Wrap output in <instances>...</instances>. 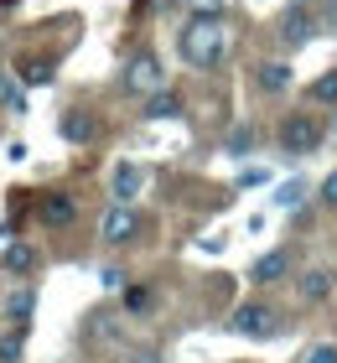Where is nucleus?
I'll return each instance as SVG.
<instances>
[{"instance_id":"1","label":"nucleus","mask_w":337,"mask_h":363,"mask_svg":"<svg viewBox=\"0 0 337 363\" xmlns=\"http://www.w3.org/2000/svg\"><path fill=\"white\" fill-rule=\"evenodd\" d=\"M177 52L187 57V68L213 73L218 62H223V52H228V26H223V16H218V11H197L192 21L182 26Z\"/></svg>"},{"instance_id":"2","label":"nucleus","mask_w":337,"mask_h":363,"mask_svg":"<svg viewBox=\"0 0 337 363\" xmlns=\"http://www.w3.org/2000/svg\"><path fill=\"white\" fill-rule=\"evenodd\" d=\"M275 145H280L285 156H311L316 145H322V120L306 114V109H291V114L275 125Z\"/></svg>"},{"instance_id":"3","label":"nucleus","mask_w":337,"mask_h":363,"mask_svg":"<svg viewBox=\"0 0 337 363\" xmlns=\"http://www.w3.org/2000/svg\"><path fill=\"white\" fill-rule=\"evenodd\" d=\"M228 333L260 342V337H275V333H280V317H275V306H265V301H244V306H233Z\"/></svg>"},{"instance_id":"4","label":"nucleus","mask_w":337,"mask_h":363,"mask_svg":"<svg viewBox=\"0 0 337 363\" xmlns=\"http://www.w3.org/2000/svg\"><path fill=\"white\" fill-rule=\"evenodd\" d=\"M125 89L130 94H156V89H166V68H161V62L156 57H150V52H140V57H130L125 62Z\"/></svg>"},{"instance_id":"5","label":"nucleus","mask_w":337,"mask_h":363,"mask_svg":"<svg viewBox=\"0 0 337 363\" xmlns=\"http://www.w3.org/2000/svg\"><path fill=\"white\" fill-rule=\"evenodd\" d=\"M135 234H140V213H135L130 203H114L104 218H99V239L104 244H130Z\"/></svg>"},{"instance_id":"6","label":"nucleus","mask_w":337,"mask_h":363,"mask_svg":"<svg viewBox=\"0 0 337 363\" xmlns=\"http://www.w3.org/2000/svg\"><path fill=\"white\" fill-rule=\"evenodd\" d=\"M37 218H42L47 228H73V223H78L73 192H42V197H37Z\"/></svg>"},{"instance_id":"7","label":"nucleus","mask_w":337,"mask_h":363,"mask_svg":"<svg viewBox=\"0 0 337 363\" xmlns=\"http://www.w3.org/2000/svg\"><path fill=\"white\" fill-rule=\"evenodd\" d=\"M145 187V167H135V161H114V172H109V197L114 203H135Z\"/></svg>"},{"instance_id":"8","label":"nucleus","mask_w":337,"mask_h":363,"mask_svg":"<svg viewBox=\"0 0 337 363\" xmlns=\"http://www.w3.org/2000/svg\"><path fill=\"white\" fill-rule=\"evenodd\" d=\"M311 37V6L306 0H296V6H285V16H280V42L285 47H301Z\"/></svg>"},{"instance_id":"9","label":"nucleus","mask_w":337,"mask_h":363,"mask_svg":"<svg viewBox=\"0 0 337 363\" xmlns=\"http://www.w3.org/2000/svg\"><path fill=\"white\" fill-rule=\"evenodd\" d=\"M285 275H291V250H270V255H260L255 265H249V280H255V286H275Z\"/></svg>"},{"instance_id":"10","label":"nucleus","mask_w":337,"mask_h":363,"mask_svg":"<svg viewBox=\"0 0 337 363\" xmlns=\"http://www.w3.org/2000/svg\"><path fill=\"white\" fill-rule=\"evenodd\" d=\"M255 84H260V94H285L291 89V62H260Z\"/></svg>"},{"instance_id":"11","label":"nucleus","mask_w":337,"mask_h":363,"mask_svg":"<svg viewBox=\"0 0 337 363\" xmlns=\"http://www.w3.org/2000/svg\"><path fill=\"white\" fill-rule=\"evenodd\" d=\"M57 130H62V140L83 145V140H94V114L89 109H67L62 120H57Z\"/></svg>"},{"instance_id":"12","label":"nucleus","mask_w":337,"mask_h":363,"mask_svg":"<svg viewBox=\"0 0 337 363\" xmlns=\"http://www.w3.org/2000/svg\"><path fill=\"white\" fill-rule=\"evenodd\" d=\"M37 265H42L37 244H11V250H6V275H31Z\"/></svg>"},{"instance_id":"13","label":"nucleus","mask_w":337,"mask_h":363,"mask_svg":"<svg viewBox=\"0 0 337 363\" xmlns=\"http://www.w3.org/2000/svg\"><path fill=\"white\" fill-rule=\"evenodd\" d=\"M177 109H182V99L172 89H156V94H145V109L140 114H145V120H172Z\"/></svg>"},{"instance_id":"14","label":"nucleus","mask_w":337,"mask_h":363,"mask_svg":"<svg viewBox=\"0 0 337 363\" xmlns=\"http://www.w3.org/2000/svg\"><path fill=\"white\" fill-rule=\"evenodd\" d=\"M53 57H21L16 62V78H21V84H53Z\"/></svg>"},{"instance_id":"15","label":"nucleus","mask_w":337,"mask_h":363,"mask_svg":"<svg viewBox=\"0 0 337 363\" xmlns=\"http://www.w3.org/2000/svg\"><path fill=\"white\" fill-rule=\"evenodd\" d=\"M0 109H11V114H26V84H21V78L0 73Z\"/></svg>"},{"instance_id":"16","label":"nucleus","mask_w":337,"mask_h":363,"mask_svg":"<svg viewBox=\"0 0 337 363\" xmlns=\"http://www.w3.org/2000/svg\"><path fill=\"white\" fill-rule=\"evenodd\" d=\"M31 311H37V291L21 286V291H16L11 301H6V317H11L16 327H26V322H31Z\"/></svg>"},{"instance_id":"17","label":"nucleus","mask_w":337,"mask_h":363,"mask_svg":"<svg viewBox=\"0 0 337 363\" xmlns=\"http://www.w3.org/2000/svg\"><path fill=\"white\" fill-rule=\"evenodd\" d=\"M327 291H332V270H306L301 275V296H306V301H322Z\"/></svg>"},{"instance_id":"18","label":"nucleus","mask_w":337,"mask_h":363,"mask_svg":"<svg viewBox=\"0 0 337 363\" xmlns=\"http://www.w3.org/2000/svg\"><path fill=\"white\" fill-rule=\"evenodd\" d=\"M306 99L311 104H337V68H327L322 78H316V84L306 89Z\"/></svg>"},{"instance_id":"19","label":"nucleus","mask_w":337,"mask_h":363,"mask_svg":"<svg viewBox=\"0 0 337 363\" xmlns=\"http://www.w3.org/2000/svg\"><path fill=\"white\" fill-rule=\"evenodd\" d=\"M21 353H26V327H11L0 337V363H21Z\"/></svg>"},{"instance_id":"20","label":"nucleus","mask_w":337,"mask_h":363,"mask_svg":"<svg viewBox=\"0 0 337 363\" xmlns=\"http://www.w3.org/2000/svg\"><path fill=\"white\" fill-rule=\"evenodd\" d=\"M125 311H130V317L150 311V291H145V286H125Z\"/></svg>"},{"instance_id":"21","label":"nucleus","mask_w":337,"mask_h":363,"mask_svg":"<svg viewBox=\"0 0 337 363\" xmlns=\"http://www.w3.org/2000/svg\"><path fill=\"white\" fill-rule=\"evenodd\" d=\"M301 363H337V342H311V348L301 353Z\"/></svg>"},{"instance_id":"22","label":"nucleus","mask_w":337,"mask_h":363,"mask_svg":"<svg viewBox=\"0 0 337 363\" xmlns=\"http://www.w3.org/2000/svg\"><path fill=\"white\" fill-rule=\"evenodd\" d=\"M301 197H306V187H301V182H285V187L275 192V208H296Z\"/></svg>"},{"instance_id":"23","label":"nucleus","mask_w":337,"mask_h":363,"mask_svg":"<svg viewBox=\"0 0 337 363\" xmlns=\"http://www.w3.org/2000/svg\"><path fill=\"white\" fill-rule=\"evenodd\" d=\"M316 203L337 213V172H327V182H322V187H316Z\"/></svg>"},{"instance_id":"24","label":"nucleus","mask_w":337,"mask_h":363,"mask_svg":"<svg viewBox=\"0 0 337 363\" xmlns=\"http://www.w3.org/2000/svg\"><path fill=\"white\" fill-rule=\"evenodd\" d=\"M249 140H255V130H249V125H239V130L228 135V156H244V151H249Z\"/></svg>"},{"instance_id":"25","label":"nucleus","mask_w":337,"mask_h":363,"mask_svg":"<svg viewBox=\"0 0 337 363\" xmlns=\"http://www.w3.org/2000/svg\"><path fill=\"white\" fill-rule=\"evenodd\" d=\"M99 280H104V291H125V270H120V265H109Z\"/></svg>"},{"instance_id":"26","label":"nucleus","mask_w":337,"mask_h":363,"mask_svg":"<svg viewBox=\"0 0 337 363\" xmlns=\"http://www.w3.org/2000/svg\"><path fill=\"white\" fill-rule=\"evenodd\" d=\"M130 363H161V353H135Z\"/></svg>"},{"instance_id":"27","label":"nucleus","mask_w":337,"mask_h":363,"mask_svg":"<svg viewBox=\"0 0 337 363\" xmlns=\"http://www.w3.org/2000/svg\"><path fill=\"white\" fill-rule=\"evenodd\" d=\"M218 6H223V0H197V11H218Z\"/></svg>"}]
</instances>
